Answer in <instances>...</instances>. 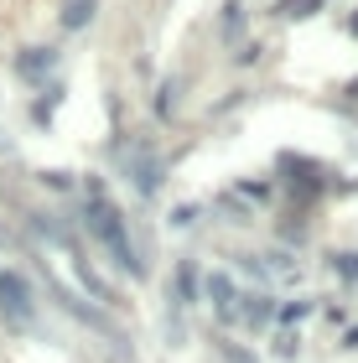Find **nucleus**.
Wrapping results in <instances>:
<instances>
[{
    "label": "nucleus",
    "mask_w": 358,
    "mask_h": 363,
    "mask_svg": "<svg viewBox=\"0 0 358 363\" xmlns=\"http://www.w3.org/2000/svg\"><path fill=\"white\" fill-rule=\"evenodd\" d=\"M208 301H213V311H218V317H234V311H239V291H234V280L229 275H208Z\"/></svg>",
    "instance_id": "5"
},
{
    "label": "nucleus",
    "mask_w": 358,
    "mask_h": 363,
    "mask_svg": "<svg viewBox=\"0 0 358 363\" xmlns=\"http://www.w3.org/2000/svg\"><path fill=\"white\" fill-rule=\"evenodd\" d=\"M322 6H332V0H275V16H281V21H306V16H317Z\"/></svg>",
    "instance_id": "7"
},
{
    "label": "nucleus",
    "mask_w": 358,
    "mask_h": 363,
    "mask_svg": "<svg viewBox=\"0 0 358 363\" xmlns=\"http://www.w3.org/2000/svg\"><path fill=\"white\" fill-rule=\"evenodd\" d=\"M332 275H337V280H353V286H358V255H332Z\"/></svg>",
    "instance_id": "10"
},
{
    "label": "nucleus",
    "mask_w": 358,
    "mask_h": 363,
    "mask_svg": "<svg viewBox=\"0 0 358 363\" xmlns=\"http://www.w3.org/2000/svg\"><path fill=\"white\" fill-rule=\"evenodd\" d=\"M161 177H167L161 156H156L145 140H130V145H125V182H130L140 197H156V192H161Z\"/></svg>",
    "instance_id": "2"
},
{
    "label": "nucleus",
    "mask_w": 358,
    "mask_h": 363,
    "mask_svg": "<svg viewBox=\"0 0 358 363\" xmlns=\"http://www.w3.org/2000/svg\"><path fill=\"white\" fill-rule=\"evenodd\" d=\"M172 104H177V78H167V84H161V99H156L161 114H172Z\"/></svg>",
    "instance_id": "13"
},
{
    "label": "nucleus",
    "mask_w": 358,
    "mask_h": 363,
    "mask_svg": "<svg viewBox=\"0 0 358 363\" xmlns=\"http://www.w3.org/2000/svg\"><path fill=\"white\" fill-rule=\"evenodd\" d=\"M239 197H254V203H265V197H270V182H244Z\"/></svg>",
    "instance_id": "15"
},
{
    "label": "nucleus",
    "mask_w": 358,
    "mask_h": 363,
    "mask_svg": "<svg viewBox=\"0 0 358 363\" xmlns=\"http://www.w3.org/2000/svg\"><path fill=\"white\" fill-rule=\"evenodd\" d=\"M275 311H281V322H301L312 311V301H291V306H275Z\"/></svg>",
    "instance_id": "14"
},
{
    "label": "nucleus",
    "mask_w": 358,
    "mask_h": 363,
    "mask_svg": "<svg viewBox=\"0 0 358 363\" xmlns=\"http://www.w3.org/2000/svg\"><path fill=\"white\" fill-rule=\"evenodd\" d=\"M89 21H94V0H68V6H62V26L68 31L89 26Z\"/></svg>",
    "instance_id": "8"
},
{
    "label": "nucleus",
    "mask_w": 358,
    "mask_h": 363,
    "mask_svg": "<svg viewBox=\"0 0 358 363\" xmlns=\"http://www.w3.org/2000/svg\"><path fill=\"white\" fill-rule=\"evenodd\" d=\"M218 358L223 363H254V353H244L239 342H229V337H218Z\"/></svg>",
    "instance_id": "11"
},
{
    "label": "nucleus",
    "mask_w": 358,
    "mask_h": 363,
    "mask_svg": "<svg viewBox=\"0 0 358 363\" xmlns=\"http://www.w3.org/2000/svg\"><path fill=\"white\" fill-rule=\"evenodd\" d=\"M84 223H89V234L109 250V259L125 270V275H145V265H140V255H135V244H130V228H125V218H120V208L104 197V187L99 182H89V203H84Z\"/></svg>",
    "instance_id": "1"
},
{
    "label": "nucleus",
    "mask_w": 358,
    "mask_h": 363,
    "mask_svg": "<svg viewBox=\"0 0 358 363\" xmlns=\"http://www.w3.org/2000/svg\"><path fill=\"white\" fill-rule=\"evenodd\" d=\"M0 311L16 317V322L31 317V291H26V280L16 275V270H6V265H0Z\"/></svg>",
    "instance_id": "3"
},
{
    "label": "nucleus",
    "mask_w": 358,
    "mask_h": 363,
    "mask_svg": "<svg viewBox=\"0 0 358 363\" xmlns=\"http://www.w3.org/2000/svg\"><path fill=\"white\" fill-rule=\"evenodd\" d=\"M239 311H234V317H244V322H250V327H265L270 317H275V301H270V296H239Z\"/></svg>",
    "instance_id": "6"
},
{
    "label": "nucleus",
    "mask_w": 358,
    "mask_h": 363,
    "mask_svg": "<svg viewBox=\"0 0 358 363\" xmlns=\"http://www.w3.org/2000/svg\"><path fill=\"white\" fill-rule=\"evenodd\" d=\"M192 218H198V208H177V213H172V223H177V228H187Z\"/></svg>",
    "instance_id": "16"
},
{
    "label": "nucleus",
    "mask_w": 358,
    "mask_h": 363,
    "mask_svg": "<svg viewBox=\"0 0 358 363\" xmlns=\"http://www.w3.org/2000/svg\"><path fill=\"white\" fill-rule=\"evenodd\" d=\"M52 68H57V52H52V47H26V52L16 57V73L31 78V84H42Z\"/></svg>",
    "instance_id": "4"
},
{
    "label": "nucleus",
    "mask_w": 358,
    "mask_h": 363,
    "mask_svg": "<svg viewBox=\"0 0 358 363\" xmlns=\"http://www.w3.org/2000/svg\"><path fill=\"white\" fill-rule=\"evenodd\" d=\"M218 31H223V42H234L239 31H244V6H239V0H229V6H223V21H218Z\"/></svg>",
    "instance_id": "9"
},
{
    "label": "nucleus",
    "mask_w": 358,
    "mask_h": 363,
    "mask_svg": "<svg viewBox=\"0 0 358 363\" xmlns=\"http://www.w3.org/2000/svg\"><path fill=\"white\" fill-rule=\"evenodd\" d=\"M177 296H182V306L192 301V265H177Z\"/></svg>",
    "instance_id": "12"
},
{
    "label": "nucleus",
    "mask_w": 358,
    "mask_h": 363,
    "mask_svg": "<svg viewBox=\"0 0 358 363\" xmlns=\"http://www.w3.org/2000/svg\"><path fill=\"white\" fill-rule=\"evenodd\" d=\"M348 348H358V327H353V333H348Z\"/></svg>",
    "instance_id": "17"
}]
</instances>
